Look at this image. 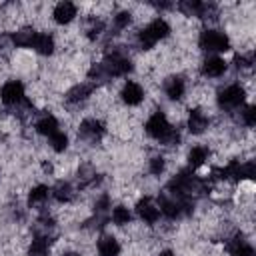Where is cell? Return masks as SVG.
Here are the masks:
<instances>
[{
    "instance_id": "6da1fadb",
    "label": "cell",
    "mask_w": 256,
    "mask_h": 256,
    "mask_svg": "<svg viewBox=\"0 0 256 256\" xmlns=\"http://www.w3.org/2000/svg\"><path fill=\"white\" fill-rule=\"evenodd\" d=\"M200 48L210 52H224L228 50V38L218 30H204L200 36Z\"/></svg>"
},
{
    "instance_id": "7a4b0ae2",
    "label": "cell",
    "mask_w": 256,
    "mask_h": 256,
    "mask_svg": "<svg viewBox=\"0 0 256 256\" xmlns=\"http://www.w3.org/2000/svg\"><path fill=\"white\" fill-rule=\"evenodd\" d=\"M168 130H170V124L162 112H154L150 116V120L146 122V132L156 140H162L168 134Z\"/></svg>"
},
{
    "instance_id": "3957f363",
    "label": "cell",
    "mask_w": 256,
    "mask_h": 256,
    "mask_svg": "<svg viewBox=\"0 0 256 256\" xmlns=\"http://www.w3.org/2000/svg\"><path fill=\"white\" fill-rule=\"evenodd\" d=\"M0 98H2V102L4 104H18V102H22V98H24V86L18 82V80H10V82H6L4 86H2V92H0Z\"/></svg>"
},
{
    "instance_id": "277c9868",
    "label": "cell",
    "mask_w": 256,
    "mask_h": 256,
    "mask_svg": "<svg viewBox=\"0 0 256 256\" xmlns=\"http://www.w3.org/2000/svg\"><path fill=\"white\" fill-rule=\"evenodd\" d=\"M242 102H244V90L236 84H232L220 92V106L222 108H236Z\"/></svg>"
},
{
    "instance_id": "5b68a950",
    "label": "cell",
    "mask_w": 256,
    "mask_h": 256,
    "mask_svg": "<svg viewBox=\"0 0 256 256\" xmlns=\"http://www.w3.org/2000/svg\"><path fill=\"white\" fill-rule=\"evenodd\" d=\"M138 214H140V218H142L144 222L154 224V222L158 220V216H160V208H158L150 198H144V200L138 202Z\"/></svg>"
},
{
    "instance_id": "8992f818",
    "label": "cell",
    "mask_w": 256,
    "mask_h": 256,
    "mask_svg": "<svg viewBox=\"0 0 256 256\" xmlns=\"http://www.w3.org/2000/svg\"><path fill=\"white\" fill-rule=\"evenodd\" d=\"M76 16V6L72 2H60L56 8H54V20L58 24H66L70 22L72 18Z\"/></svg>"
},
{
    "instance_id": "52a82bcc",
    "label": "cell",
    "mask_w": 256,
    "mask_h": 256,
    "mask_svg": "<svg viewBox=\"0 0 256 256\" xmlns=\"http://www.w3.org/2000/svg\"><path fill=\"white\" fill-rule=\"evenodd\" d=\"M142 98H144V92H142L140 84L128 82V84L122 88V100H124L126 104H140Z\"/></svg>"
},
{
    "instance_id": "ba28073f",
    "label": "cell",
    "mask_w": 256,
    "mask_h": 256,
    "mask_svg": "<svg viewBox=\"0 0 256 256\" xmlns=\"http://www.w3.org/2000/svg\"><path fill=\"white\" fill-rule=\"evenodd\" d=\"M208 128V118L200 112V110H192L190 112V118H188V130L192 134H200Z\"/></svg>"
},
{
    "instance_id": "9c48e42d",
    "label": "cell",
    "mask_w": 256,
    "mask_h": 256,
    "mask_svg": "<svg viewBox=\"0 0 256 256\" xmlns=\"http://www.w3.org/2000/svg\"><path fill=\"white\" fill-rule=\"evenodd\" d=\"M224 70H226V62L222 60V58H208L206 62H204V66H202V72L206 74V76H212V78H216V76H222L224 74Z\"/></svg>"
},
{
    "instance_id": "30bf717a",
    "label": "cell",
    "mask_w": 256,
    "mask_h": 256,
    "mask_svg": "<svg viewBox=\"0 0 256 256\" xmlns=\"http://www.w3.org/2000/svg\"><path fill=\"white\" fill-rule=\"evenodd\" d=\"M118 252H120V244L116 238L106 236L98 242V254L100 256H118Z\"/></svg>"
},
{
    "instance_id": "8fae6325",
    "label": "cell",
    "mask_w": 256,
    "mask_h": 256,
    "mask_svg": "<svg viewBox=\"0 0 256 256\" xmlns=\"http://www.w3.org/2000/svg\"><path fill=\"white\" fill-rule=\"evenodd\" d=\"M102 134V124L98 122V120H94V118H90V120H84L82 124H80V136H84V138H98Z\"/></svg>"
},
{
    "instance_id": "7c38bea8",
    "label": "cell",
    "mask_w": 256,
    "mask_h": 256,
    "mask_svg": "<svg viewBox=\"0 0 256 256\" xmlns=\"http://www.w3.org/2000/svg\"><path fill=\"white\" fill-rule=\"evenodd\" d=\"M34 38H36V32L30 30V28H22V30H18L12 36V40H14L16 46H32L34 44Z\"/></svg>"
},
{
    "instance_id": "4fadbf2b",
    "label": "cell",
    "mask_w": 256,
    "mask_h": 256,
    "mask_svg": "<svg viewBox=\"0 0 256 256\" xmlns=\"http://www.w3.org/2000/svg\"><path fill=\"white\" fill-rule=\"evenodd\" d=\"M40 54H52V48H54V40L48 36V34H36L34 38V44H32Z\"/></svg>"
},
{
    "instance_id": "5bb4252c",
    "label": "cell",
    "mask_w": 256,
    "mask_h": 256,
    "mask_svg": "<svg viewBox=\"0 0 256 256\" xmlns=\"http://www.w3.org/2000/svg\"><path fill=\"white\" fill-rule=\"evenodd\" d=\"M182 94H184V82L180 78H170L166 82V96L172 100H178L182 98Z\"/></svg>"
},
{
    "instance_id": "9a60e30c",
    "label": "cell",
    "mask_w": 256,
    "mask_h": 256,
    "mask_svg": "<svg viewBox=\"0 0 256 256\" xmlns=\"http://www.w3.org/2000/svg\"><path fill=\"white\" fill-rule=\"evenodd\" d=\"M56 128H58V120H56L54 116H44V118H40L38 124H36V130H38L40 134H46V136H52V134L56 132Z\"/></svg>"
},
{
    "instance_id": "2e32d148",
    "label": "cell",
    "mask_w": 256,
    "mask_h": 256,
    "mask_svg": "<svg viewBox=\"0 0 256 256\" xmlns=\"http://www.w3.org/2000/svg\"><path fill=\"white\" fill-rule=\"evenodd\" d=\"M206 156H208L206 148L196 146V148H192V150H190V154H188V162H190V166H192V168H198V166H202V164H204Z\"/></svg>"
},
{
    "instance_id": "e0dca14e",
    "label": "cell",
    "mask_w": 256,
    "mask_h": 256,
    "mask_svg": "<svg viewBox=\"0 0 256 256\" xmlns=\"http://www.w3.org/2000/svg\"><path fill=\"white\" fill-rule=\"evenodd\" d=\"M148 28H150V32H152V34L156 36V40H160V38L168 36V32H170L168 24H166L164 20H160V18H158V20H154V22H152V24H150Z\"/></svg>"
},
{
    "instance_id": "ac0fdd59",
    "label": "cell",
    "mask_w": 256,
    "mask_h": 256,
    "mask_svg": "<svg viewBox=\"0 0 256 256\" xmlns=\"http://www.w3.org/2000/svg\"><path fill=\"white\" fill-rule=\"evenodd\" d=\"M88 94H90V88H88L86 84H78V86H74V88L68 92V100H70V102H80V100H84Z\"/></svg>"
},
{
    "instance_id": "d6986e66",
    "label": "cell",
    "mask_w": 256,
    "mask_h": 256,
    "mask_svg": "<svg viewBox=\"0 0 256 256\" xmlns=\"http://www.w3.org/2000/svg\"><path fill=\"white\" fill-rule=\"evenodd\" d=\"M66 144H68V138H66L64 132H58V130H56V132L50 136V146H52L56 152H64Z\"/></svg>"
},
{
    "instance_id": "ffe728a7",
    "label": "cell",
    "mask_w": 256,
    "mask_h": 256,
    "mask_svg": "<svg viewBox=\"0 0 256 256\" xmlns=\"http://www.w3.org/2000/svg\"><path fill=\"white\" fill-rule=\"evenodd\" d=\"M112 220H114V224H118V226L128 224V222H130V212H128V208H124V206L114 208V210H112Z\"/></svg>"
},
{
    "instance_id": "44dd1931",
    "label": "cell",
    "mask_w": 256,
    "mask_h": 256,
    "mask_svg": "<svg viewBox=\"0 0 256 256\" xmlns=\"http://www.w3.org/2000/svg\"><path fill=\"white\" fill-rule=\"evenodd\" d=\"M46 252H48V242H46V238H36V240H32V244H30V256H46Z\"/></svg>"
},
{
    "instance_id": "7402d4cb",
    "label": "cell",
    "mask_w": 256,
    "mask_h": 256,
    "mask_svg": "<svg viewBox=\"0 0 256 256\" xmlns=\"http://www.w3.org/2000/svg\"><path fill=\"white\" fill-rule=\"evenodd\" d=\"M54 196H56V200H60V202H68V200L72 198V188H70V184L60 182V184L54 188Z\"/></svg>"
},
{
    "instance_id": "603a6c76",
    "label": "cell",
    "mask_w": 256,
    "mask_h": 256,
    "mask_svg": "<svg viewBox=\"0 0 256 256\" xmlns=\"http://www.w3.org/2000/svg\"><path fill=\"white\" fill-rule=\"evenodd\" d=\"M138 40H140V46L142 48H152L158 40H156V36L150 32V28H144V30H140V34H138Z\"/></svg>"
},
{
    "instance_id": "cb8c5ba5",
    "label": "cell",
    "mask_w": 256,
    "mask_h": 256,
    "mask_svg": "<svg viewBox=\"0 0 256 256\" xmlns=\"http://www.w3.org/2000/svg\"><path fill=\"white\" fill-rule=\"evenodd\" d=\"M48 198V188L46 186H36V188H32L30 190V204H36V202H42V200H46Z\"/></svg>"
},
{
    "instance_id": "d4e9b609",
    "label": "cell",
    "mask_w": 256,
    "mask_h": 256,
    "mask_svg": "<svg viewBox=\"0 0 256 256\" xmlns=\"http://www.w3.org/2000/svg\"><path fill=\"white\" fill-rule=\"evenodd\" d=\"M242 116H244V124H246V126H254V124H256V108H254V106H248V108L242 112Z\"/></svg>"
},
{
    "instance_id": "484cf974",
    "label": "cell",
    "mask_w": 256,
    "mask_h": 256,
    "mask_svg": "<svg viewBox=\"0 0 256 256\" xmlns=\"http://www.w3.org/2000/svg\"><path fill=\"white\" fill-rule=\"evenodd\" d=\"M162 170H164V158H160V156L152 158V160H150V172H152L154 176H158Z\"/></svg>"
},
{
    "instance_id": "4316f807",
    "label": "cell",
    "mask_w": 256,
    "mask_h": 256,
    "mask_svg": "<svg viewBox=\"0 0 256 256\" xmlns=\"http://www.w3.org/2000/svg\"><path fill=\"white\" fill-rule=\"evenodd\" d=\"M128 22H130V14H128V12H120V14L114 18L116 28H124V26H128Z\"/></svg>"
},
{
    "instance_id": "83f0119b",
    "label": "cell",
    "mask_w": 256,
    "mask_h": 256,
    "mask_svg": "<svg viewBox=\"0 0 256 256\" xmlns=\"http://www.w3.org/2000/svg\"><path fill=\"white\" fill-rule=\"evenodd\" d=\"M108 206H110V198H108V196H102V198L96 202V210H98V212L108 210Z\"/></svg>"
},
{
    "instance_id": "f1b7e54d",
    "label": "cell",
    "mask_w": 256,
    "mask_h": 256,
    "mask_svg": "<svg viewBox=\"0 0 256 256\" xmlns=\"http://www.w3.org/2000/svg\"><path fill=\"white\" fill-rule=\"evenodd\" d=\"M62 256H80V254H78V252H64Z\"/></svg>"
},
{
    "instance_id": "f546056e",
    "label": "cell",
    "mask_w": 256,
    "mask_h": 256,
    "mask_svg": "<svg viewBox=\"0 0 256 256\" xmlns=\"http://www.w3.org/2000/svg\"><path fill=\"white\" fill-rule=\"evenodd\" d=\"M160 256H174L170 250H164V252H160Z\"/></svg>"
}]
</instances>
